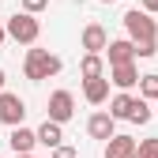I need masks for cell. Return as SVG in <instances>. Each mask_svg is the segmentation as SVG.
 I'll use <instances>...</instances> for the list:
<instances>
[{
    "instance_id": "cell-25",
    "label": "cell",
    "mask_w": 158,
    "mask_h": 158,
    "mask_svg": "<svg viewBox=\"0 0 158 158\" xmlns=\"http://www.w3.org/2000/svg\"><path fill=\"white\" fill-rule=\"evenodd\" d=\"M102 4H117V0H102Z\"/></svg>"
},
{
    "instance_id": "cell-5",
    "label": "cell",
    "mask_w": 158,
    "mask_h": 158,
    "mask_svg": "<svg viewBox=\"0 0 158 158\" xmlns=\"http://www.w3.org/2000/svg\"><path fill=\"white\" fill-rule=\"evenodd\" d=\"M72 117H75V98H72V90H53L49 94V121L68 124Z\"/></svg>"
},
{
    "instance_id": "cell-22",
    "label": "cell",
    "mask_w": 158,
    "mask_h": 158,
    "mask_svg": "<svg viewBox=\"0 0 158 158\" xmlns=\"http://www.w3.org/2000/svg\"><path fill=\"white\" fill-rule=\"evenodd\" d=\"M4 79H8V75H4V68H0V94H4Z\"/></svg>"
},
{
    "instance_id": "cell-19",
    "label": "cell",
    "mask_w": 158,
    "mask_h": 158,
    "mask_svg": "<svg viewBox=\"0 0 158 158\" xmlns=\"http://www.w3.org/2000/svg\"><path fill=\"white\" fill-rule=\"evenodd\" d=\"M49 8V0H23V11L27 15H38V11H45Z\"/></svg>"
},
{
    "instance_id": "cell-15",
    "label": "cell",
    "mask_w": 158,
    "mask_h": 158,
    "mask_svg": "<svg viewBox=\"0 0 158 158\" xmlns=\"http://www.w3.org/2000/svg\"><path fill=\"white\" fill-rule=\"evenodd\" d=\"M79 72H83V79H106V60L98 53H87L79 60Z\"/></svg>"
},
{
    "instance_id": "cell-3",
    "label": "cell",
    "mask_w": 158,
    "mask_h": 158,
    "mask_svg": "<svg viewBox=\"0 0 158 158\" xmlns=\"http://www.w3.org/2000/svg\"><path fill=\"white\" fill-rule=\"evenodd\" d=\"M38 34H42V23H38L34 15L15 11V15L8 19V38H15L19 45H34V42H38Z\"/></svg>"
},
{
    "instance_id": "cell-17",
    "label": "cell",
    "mask_w": 158,
    "mask_h": 158,
    "mask_svg": "<svg viewBox=\"0 0 158 158\" xmlns=\"http://www.w3.org/2000/svg\"><path fill=\"white\" fill-rule=\"evenodd\" d=\"M135 158H158V139H154V135H151V139H139Z\"/></svg>"
},
{
    "instance_id": "cell-10",
    "label": "cell",
    "mask_w": 158,
    "mask_h": 158,
    "mask_svg": "<svg viewBox=\"0 0 158 158\" xmlns=\"http://www.w3.org/2000/svg\"><path fill=\"white\" fill-rule=\"evenodd\" d=\"M135 102H139L135 94L121 90V94H117L113 102H109V117H113V121H132V113H135Z\"/></svg>"
},
{
    "instance_id": "cell-9",
    "label": "cell",
    "mask_w": 158,
    "mask_h": 158,
    "mask_svg": "<svg viewBox=\"0 0 158 158\" xmlns=\"http://www.w3.org/2000/svg\"><path fill=\"white\" fill-rule=\"evenodd\" d=\"M139 79H143V75H139V68H135V64H117V68H109V83L121 87V90H132Z\"/></svg>"
},
{
    "instance_id": "cell-16",
    "label": "cell",
    "mask_w": 158,
    "mask_h": 158,
    "mask_svg": "<svg viewBox=\"0 0 158 158\" xmlns=\"http://www.w3.org/2000/svg\"><path fill=\"white\" fill-rule=\"evenodd\" d=\"M139 98L143 102H158V75H143L139 79Z\"/></svg>"
},
{
    "instance_id": "cell-7",
    "label": "cell",
    "mask_w": 158,
    "mask_h": 158,
    "mask_svg": "<svg viewBox=\"0 0 158 158\" xmlns=\"http://www.w3.org/2000/svg\"><path fill=\"white\" fill-rule=\"evenodd\" d=\"M83 49H87V53H98V56L109 49V34H106L102 23H87V27H83Z\"/></svg>"
},
{
    "instance_id": "cell-20",
    "label": "cell",
    "mask_w": 158,
    "mask_h": 158,
    "mask_svg": "<svg viewBox=\"0 0 158 158\" xmlns=\"http://www.w3.org/2000/svg\"><path fill=\"white\" fill-rule=\"evenodd\" d=\"M49 158H79V154H75V147H56Z\"/></svg>"
},
{
    "instance_id": "cell-14",
    "label": "cell",
    "mask_w": 158,
    "mask_h": 158,
    "mask_svg": "<svg viewBox=\"0 0 158 158\" xmlns=\"http://www.w3.org/2000/svg\"><path fill=\"white\" fill-rule=\"evenodd\" d=\"M38 143H42V147H49V151L64 147V132H60V124H56V121H49V117H45V124L38 128Z\"/></svg>"
},
{
    "instance_id": "cell-2",
    "label": "cell",
    "mask_w": 158,
    "mask_h": 158,
    "mask_svg": "<svg viewBox=\"0 0 158 158\" xmlns=\"http://www.w3.org/2000/svg\"><path fill=\"white\" fill-rule=\"evenodd\" d=\"M124 30H128V38L135 45H143V42H158V23L143 11V8H132L128 15H124Z\"/></svg>"
},
{
    "instance_id": "cell-26",
    "label": "cell",
    "mask_w": 158,
    "mask_h": 158,
    "mask_svg": "<svg viewBox=\"0 0 158 158\" xmlns=\"http://www.w3.org/2000/svg\"><path fill=\"white\" fill-rule=\"evenodd\" d=\"M154 109H158V102H154Z\"/></svg>"
},
{
    "instance_id": "cell-18",
    "label": "cell",
    "mask_w": 158,
    "mask_h": 158,
    "mask_svg": "<svg viewBox=\"0 0 158 158\" xmlns=\"http://www.w3.org/2000/svg\"><path fill=\"white\" fill-rule=\"evenodd\" d=\"M147 121H151V106L139 98V102H135V113H132V124H147Z\"/></svg>"
},
{
    "instance_id": "cell-6",
    "label": "cell",
    "mask_w": 158,
    "mask_h": 158,
    "mask_svg": "<svg viewBox=\"0 0 158 158\" xmlns=\"http://www.w3.org/2000/svg\"><path fill=\"white\" fill-rule=\"evenodd\" d=\"M106 60H109V68H117V64H135V42H132V38H117V42H109Z\"/></svg>"
},
{
    "instance_id": "cell-12",
    "label": "cell",
    "mask_w": 158,
    "mask_h": 158,
    "mask_svg": "<svg viewBox=\"0 0 158 158\" xmlns=\"http://www.w3.org/2000/svg\"><path fill=\"white\" fill-rule=\"evenodd\" d=\"M135 151H139V143L132 135H113L106 143V158H135Z\"/></svg>"
},
{
    "instance_id": "cell-21",
    "label": "cell",
    "mask_w": 158,
    "mask_h": 158,
    "mask_svg": "<svg viewBox=\"0 0 158 158\" xmlns=\"http://www.w3.org/2000/svg\"><path fill=\"white\" fill-rule=\"evenodd\" d=\"M143 11H147V15H154V11H158V0H143Z\"/></svg>"
},
{
    "instance_id": "cell-8",
    "label": "cell",
    "mask_w": 158,
    "mask_h": 158,
    "mask_svg": "<svg viewBox=\"0 0 158 158\" xmlns=\"http://www.w3.org/2000/svg\"><path fill=\"white\" fill-rule=\"evenodd\" d=\"M87 132H90V139H113V135H117V121H113V117L109 113H94L90 117V121H87Z\"/></svg>"
},
{
    "instance_id": "cell-13",
    "label": "cell",
    "mask_w": 158,
    "mask_h": 158,
    "mask_svg": "<svg viewBox=\"0 0 158 158\" xmlns=\"http://www.w3.org/2000/svg\"><path fill=\"white\" fill-rule=\"evenodd\" d=\"M83 98L90 106H102L106 98H109V75L106 79H83Z\"/></svg>"
},
{
    "instance_id": "cell-24",
    "label": "cell",
    "mask_w": 158,
    "mask_h": 158,
    "mask_svg": "<svg viewBox=\"0 0 158 158\" xmlns=\"http://www.w3.org/2000/svg\"><path fill=\"white\" fill-rule=\"evenodd\" d=\"M15 158H34V154H15Z\"/></svg>"
},
{
    "instance_id": "cell-23",
    "label": "cell",
    "mask_w": 158,
    "mask_h": 158,
    "mask_svg": "<svg viewBox=\"0 0 158 158\" xmlns=\"http://www.w3.org/2000/svg\"><path fill=\"white\" fill-rule=\"evenodd\" d=\"M4 38H8V27H0V45H4Z\"/></svg>"
},
{
    "instance_id": "cell-11",
    "label": "cell",
    "mask_w": 158,
    "mask_h": 158,
    "mask_svg": "<svg viewBox=\"0 0 158 158\" xmlns=\"http://www.w3.org/2000/svg\"><path fill=\"white\" fill-rule=\"evenodd\" d=\"M8 143H11L15 154H34V147H38V132H30V128H11Z\"/></svg>"
},
{
    "instance_id": "cell-4",
    "label": "cell",
    "mask_w": 158,
    "mask_h": 158,
    "mask_svg": "<svg viewBox=\"0 0 158 158\" xmlns=\"http://www.w3.org/2000/svg\"><path fill=\"white\" fill-rule=\"evenodd\" d=\"M23 117H27V102L19 94L4 90L0 94V124H8V128H23Z\"/></svg>"
},
{
    "instance_id": "cell-1",
    "label": "cell",
    "mask_w": 158,
    "mask_h": 158,
    "mask_svg": "<svg viewBox=\"0 0 158 158\" xmlns=\"http://www.w3.org/2000/svg\"><path fill=\"white\" fill-rule=\"evenodd\" d=\"M23 72H27V79L42 83V79H49V75H56V72H60V56H56V53H49V49H27Z\"/></svg>"
}]
</instances>
